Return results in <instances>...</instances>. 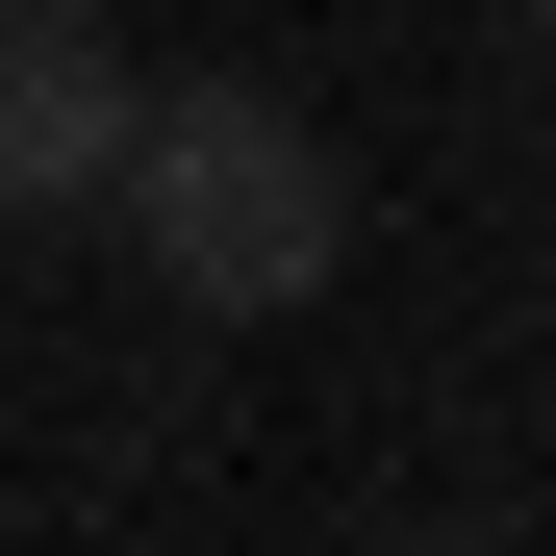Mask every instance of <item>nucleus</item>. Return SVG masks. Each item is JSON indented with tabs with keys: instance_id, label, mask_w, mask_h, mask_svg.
Returning a JSON list of instances; mask_svg holds the SVG:
<instances>
[{
	"instance_id": "obj_1",
	"label": "nucleus",
	"mask_w": 556,
	"mask_h": 556,
	"mask_svg": "<svg viewBox=\"0 0 556 556\" xmlns=\"http://www.w3.org/2000/svg\"><path fill=\"white\" fill-rule=\"evenodd\" d=\"M127 253H152L203 329H278V304H329L354 177H329V127H304V102H253V76H177V102L127 127Z\"/></svg>"
},
{
	"instance_id": "obj_2",
	"label": "nucleus",
	"mask_w": 556,
	"mask_h": 556,
	"mask_svg": "<svg viewBox=\"0 0 556 556\" xmlns=\"http://www.w3.org/2000/svg\"><path fill=\"white\" fill-rule=\"evenodd\" d=\"M127 127H152V76H127L102 0H0V228L127 203Z\"/></svg>"
}]
</instances>
